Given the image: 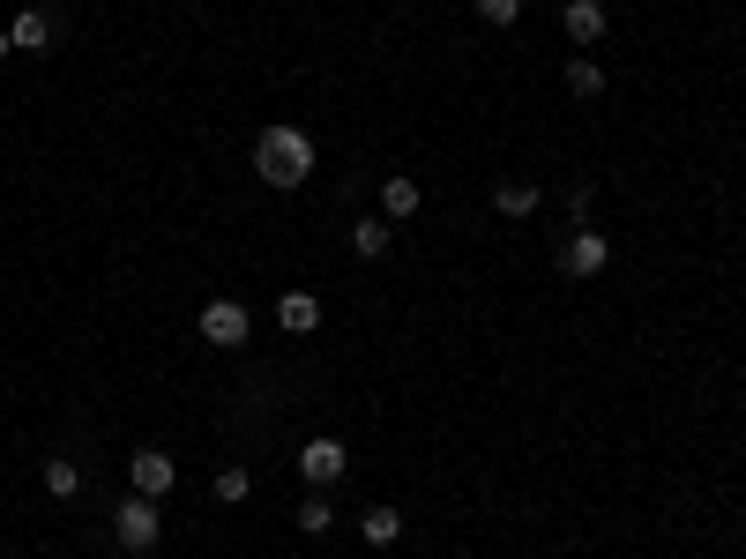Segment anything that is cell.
I'll return each mask as SVG.
<instances>
[{"mask_svg":"<svg viewBox=\"0 0 746 559\" xmlns=\"http://www.w3.org/2000/svg\"><path fill=\"white\" fill-rule=\"evenodd\" d=\"M254 171H262V187H298L314 171V135L306 127H262L254 135Z\"/></svg>","mask_w":746,"mask_h":559,"instance_id":"obj_1","label":"cell"},{"mask_svg":"<svg viewBox=\"0 0 746 559\" xmlns=\"http://www.w3.org/2000/svg\"><path fill=\"white\" fill-rule=\"evenodd\" d=\"M157 537H165V514H157V500H143V492H127L120 508H112V545L120 552H157Z\"/></svg>","mask_w":746,"mask_h":559,"instance_id":"obj_2","label":"cell"},{"mask_svg":"<svg viewBox=\"0 0 746 559\" xmlns=\"http://www.w3.org/2000/svg\"><path fill=\"white\" fill-rule=\"evenodd\" d=\"M195 328H202V343H217V351H239V343H254V314L239 306V298H209Z\"/></svg>","mask_w":746,"mask_h":559,"instance_id":"obj_3","label":"cell"},{"mask_svg":"<svg viewBox=\"0 0 746 559\" xmlns=\"http://www.w3.org/2000/svg\"><path fill=\"white\" fill-rule=\"evenodd\" d=\"M351 470V455H344V440H306V448H298V478H306V492H328L336 486V478H344Z\"/></svg>","mask_w":746,"mask_h":559,"instance_id":"obj_4","label":"cell"},{"mask_svg":"<svg viewBox=\"0 0 746 559\" xmlns=\"http://www.w3.org/2000/svg\"><path fill=\"white\" fill-rule=\"evenodd\" d=\"M127 478H135V492H143V500H165V492L179 486V462L165 455V448H135V462H127Z\"/></svg>","mask_w":746,"mask_h":559,"instance_id":"obj_5","label":"cell"},{"mask_svg":"<svg viewBox=\"0 0 746 559\" xmlns=\"http://www.w3.org/2000/svg\"><path fill=\"white\" fill-rule=\"evenodd\" d=\"M605 262H612V239H605L597 224H582V232L560 246V268H568V276H597Z\"/></svg>","mask_w":746,"mask_h":559,"instance_id":"obj_6","label":"cell"},{"mask_svg":"<svg viewBox=\"0 0 746 559\" xmlns=\"http://www.w3.org/2000/svg\"><path fill=\"white\" fill-rule=\"evenodd\" d=\"M8 38H16V52L46 60V52H52V38H60V23H52V8H23V16L8 23Z\"/></svg>","mask_w":746,"mask_h":559,"instance_id":"obj_7","label":"cell"},{"mask_svg":"<svg viewBox=\"0 0 746 559\" xmlns=\"http://www.w3.org/2000/svg\"><path fill=\"white\" fill-rule=\"evenodd\" d=\"M560 30H568L575 46H597V38L612 30V16H605V0H568V16H560Z\"/></svg>","mask_w":746,"mask_h":559,"instance_id":"obj_8","label":"cell"},{"mask_svg":"<svg viewBox=\"0 0 746 559\" xmlns=\"http://www.w3.org/2000/svg\"><path fill=\"white\" fill-rule=\"evenodd\" d=\"M276 321H284V336H306V328H322V298L314 292H284L276 298Z\"/></svg>","mask_w":746,"mask_h":559,"instance_id":"obj_9","label":"cell"},{"mask_svg":"<svg viewBox=\"0 0 746 559\" xmlns=\"http://www.w3.org/2000/svg\"><path fill=\"white\" fill-rule=\"evenodd\" d=\"M538 187H530V179H493V209L500 217H538Z\"/></svg>","mask_w":746,"mask_h":559,"instance_id":"obj_10","label":"cell"},{"mask_svg":"<svg viewBox=\"0 0 746 559\" xmlns=\"http://www.w3.org/2000/svg\"><path fill=\"white\" fill-rule=\"evenodd\" d=\"M419 179L411 171H396V179H381V217H419Z\"/></svg>","mask_w":746,"mask_h":559,"instance_id":"obj_11","label":"cell"},{"mask_svg":"<svg viewBox=\"0 0 746 559\" xmlns=\"http://www.w3.org/2000/svg\"><path fill=\"white\" fill-rule=\"evenodd\" d=\"M359 537H366L373 552H381V545H396V537H403V514H396V508H381V500H373V508L359 514Z\"/></svg>","mask_w":746,"mask_h":559,"instance_id":"obj_12","label":"cell"},{"mask_svg":"<svg viewBox=\"0 0 746 559\" xmlns=\"http://www.w3.org/2000/svg\"><path fill=\"white\" fill-rule=\"evenodd\" d=\"M389 239H396V232H389V217H359V224H351V254H366V262H381V254H389Z\"/></svg>","mask_w":746,"mask_h":559,"instance_id":"obj_13","label":"cell"},{"mask_svg":"<svg viewBox=\"0 0 746 559\" xmlns=\"http://www.w3.org/2000/svg\"><path fill=\"white\" fill-rule=\"evenodd\" d=\"M38 478H46V492H52V500H75V492H82V462L46 455V470H38Z\"/></svg>","mask_w":746,"mask_h":559,"instance_id":"obj_14","label":"cell"},{"mask_svg":"<svg viewBox=\"0 0 746 559\" xmlns=\"http://www.w3.org/2000/svg\"><path fill=\"white\" fill-rule=\"evenodd\" d=\"M292 522H298V537H328V530H336V508H328V492H306V508H298Z\"/></svg>","mask_w":746,"mask_h":559,"instance_id":"obj_15","label":"cell"},{"mask_svg":"<svg viewBox=\"0 0 746 559\" xmlns=\"http://www.w3.org/2000/svg\"><path fill=\"white\" fill-rule=\"evenodd\" d=\"M247 492H254V470H247V462H224V470H217V500H224V508H239Z\"/></svg>","mask_w":746,"mask_h":559,"instance_id":"obj_16","label":"cell"},{"mask_svg":"<svg viewBox=\"0 0 746 559\" xmlns=\"http://www.w3.org/2000/svg\"><path fill=\"white\" fill-rule=\"evenodd\" d=\"M568 98H605V68L597 60H568Z\"/></svg>","mask_w":746,"mask_h":559,"instance_id":"obj_17","label":"cell"},{"mask_svg":"<svg viewBox=\"0 0 746 559\" xmlns=\"http://www.w3.org/2000/svg\"><path fill=\"white\" fill-rule=\"evenodd\" d=\"M471 8H478V16H485L493 30H508V23L522 16V0H471Z\"/></svg>","mask_w":746,"mask_h":559,"instance_id":"obj_18","label":"cell"},{"mask_svg":"<svg viewBox=\"0 0 746 559\" xmlns=\"http://www.w3.org/2000/svg\"><path fill=\"white\" fill-rule=\"evenodd\" d=\"M8 52H16V38H8V30H0V60H8Z\"/></svg>","mask_w":746,"mask_h":559,"instance_id":"obj_19","label":"cell"}]
</instances>
